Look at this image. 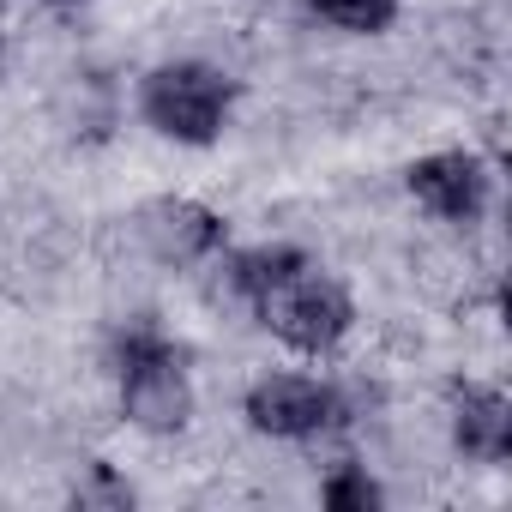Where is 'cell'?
<instances>
[{
	"label": "cell",
	"instance_id": "obj_1",
	"mask_svg": "<svg viewBox=\"0 0 512 512\" xmlns=\"http://www.w3.org/2000/svg\"><path fill=\"white\" fill-rule=\"evenodd\" d=\"M121 410L151 428V434H175L193 410V392H187V374H181V356L151 332H127L121 338Z\"/></svg>",
	"mask_w": 512,
	"mask_h": 512
},
{
	"label": "cell",
	"instance_id": "obj_2",
	"mask_svg": "<svg viewBox=\"0 0 512 512\" xmlns=\"http://www.w3.org/2000/svg\"><path fill=\"white\" fill-rule=\"evenodd\" d=\"M253 308L266 314V326H272L290 350H308V356L332 350V344L350 332V320H356L344 284H332V278H320V272H308V266H296L290 278H278Z\"/></svg>",
	"mask_w": 512,
	"mask_h": 512
},
{
	"label": "cell",
	"instance_id": "obj_3",
	"mask_svg": "<svg viewBox=\"0 0 512 512\" xmlns=\"http://www.w3.org/2000/svg\"><path fill=\"white\" fill-rule=\"evenodd\" d=\"M229 103H235L229 79L199 61H181V67H163L145 79V121L181 145H211L223 133Z\"/></svg>",
	"mask_w": 512,
	"mask_h": 512
},
{
	"label": "cell",
	"instance_id": "obj_4",
	"mask_svg": "<svg viewBox=\"0 0 512 512\" xmlns=\"http://www.w3.org/2000/svg\"><path fill=\"white\" fill-rule=\"evenodd\" d=\"M332 416H338V398L302 374H278V380H260L247 392V422L260 434H278V440H308V434L332 428Z\"/></svg>",
	"mask_w": 512,
	"mask_h": 512
},
{
	"label": "cell",
	"instance_id": "obj_5",
	"mask_svg": "<svg viewBox=\"0 0 512 512\" xmlns=\"http://www.w3.org/2000/svg\"><path fill=\"white\" fill-rule=\"evenodd\" d=\"M410 193H416L434 217H446V223H476L482 205H488V175H482L476 157L440 151V157L410 163Z\"/></svg>",
	"mask_w": 512,
	"mask_h": 512
},
{
	"label": "cell",
	"instance_id": "obj_6",
	"mask_svg": "<svg viewBox=\"0 0 512 512\" xmlns=\"http://www.w3.org/2000/svg\"><path fill=\"white\" fill-rule=\"evenodd\" d=\"M145 241L163 253V260H205V253L223 247V217L193 205V199H157L145 217H139Z\"/></svg>",
	"mask_w": 512,
	"mask_h": 512
},
{
	"label": "cell",
	"instance_id": "obj_7",
	"mask_svg": "<svg viewBox=\"0 0 512 512\" xmlns=\"http://www.w3.org/2000/svg\"><path fill=\"white\" fill-rule=\"evenodd\" d=\"M452 440L482 458V464H500L512 452V404L488 386H464L458 404H452Z\"/></svg>",
	"mask_w": 512,
	"mask_h": 512
},
{
	"label": "cell",
	"instance_id": "obj_8",
	"mask_svg": "<svg viewBox=\"0 0 512 512\" xmlns=\"http://www.w3.org/2000/svg\"><path fill=\"white\" fill-rule=\"evenodd\" d=\"M296 266H308L296 247H260V253H241L235 260V290L247 296V302H260L278 278H290Z\"/></svg>",
	"mask_w": 512,
	"mask_h": 512
},
{
	"label": "cell",
	"instance_id": "obj_9",
	"mask_svg": "<svg viewBox=\"0 0 512 512\" xmlns=\"http://www.w3.org/2000/svg\"><path fill=\"white\" fill-rule=\"evenodd\" d=\"M308 7L320 13V19H332L338 31H386L392 25V13H398V0H308Z\"/></svg>",
	"mask_w": 512,
	"mask_h": 512
},
{
	"label": "cell",
	"instance_id": "obj_10",
	"mask_svg": "<svg viewBox=\"0 0 512 512\" xmlns=\"http://www.w3.org/2000/svg\"><path fill=\"white\" fill-rule=\"evenodd\" d=\"M326 506H332V512H368V506H380V488H374L362 470H338V476L326 482Z\"/></svg>",
	"mask_w": 512,
	"mask_h": 512
},
{
	"label": "cell",
	"instance_id": "obj_11",
	"mask_svg": "<svg viewBox=\"0 0 512 512\" xmlns=\"http://www.w3.org/2000/svg\"><path fill=\"white\" fill-rule=\"evenodd\" d=\"M79 500H109V506H127L133 494L109 476V464H91V488H79Z\"/></svg>",
	"mask_w": 512,
	"mask_h": 512
},
{
	"label": "cell",
	"instance_id": "obj_12",
	"mask_svg": "<svg viewBox=\"0 0 512 512\" xmlns=\"http://www.w3.org/2000/svg\"><path fill=\"white\" fill-rule=\"evenodd\" d=\"M61 7H67V0H61Z\"/></svg>",
	"mask_w": 512,
	"mask_h": 512
}]
</instances>
